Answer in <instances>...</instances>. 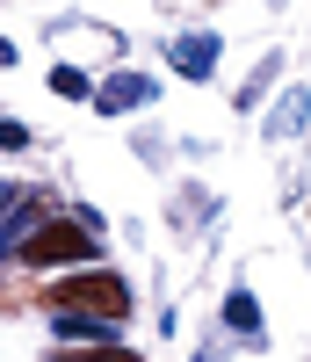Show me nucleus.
<instances>
[{
	"mask_svg": "<svg viewBox=\"0 0 311 362\" xmlns=\"http://www.w3.org/2000/svg\"><path fill=\"white\" fill-rule=\"evenodd\" d=\"M51 312H80V319H109V326H123V319H131V283L109 276V268H87V276H73V283L51 290Z\"/></svg>",
	"mask_w": 311,
	"mask_h": 362,
	"instance_id": "f257e3e1",
	"label": "nucleus"
},
{
	"mask_svg": "<svg viewBox=\"0 0 311 362\" xmlns=\"http://www.w3.org/2000/svg\"><path fill=\"white\" fill-rule=\"evenodd\" d=\"M15 261H22V268H58V261H95V232H87L80 218H73V225H66V218H58V225H37V232H29L22 247H15Z\"/></svg>",
	"mask_w": 311,
	"mask_h": 362,
	"instance_id": "f03ea898",
	"label": "nucleus"
},
{
	"mask_svg": "<svg viewBox=\"0 0 311 362\" xmlns=\"http://www.w3.org/2000/svg\"><path fill=\"white\" fill-rule=\"evenodd\" d=\"M167 58H174L181 80H210V73H217V37H210V29H181Z\"/></svg>",
	"mask_w": 311,
	"mask_h": 362,
	"instance_id": "7ed1b4c3",
	"label": "nucleus"
},
{
	"mask_svg": "<svg viewBox=\"0 0 311 362\" xmlns=\"http://www.w3.org/2000/svg\"><path fill=\"white\" fill-rule=\"evenodd\" d=\"M145 102H152V80H145V73H116V80H102V87H95V109H102V116L145 109Z\"/></svg>",
	"mask_w": 311,
	"mask_h": 362,
	"instance_id": "20e7f679",
	"label": "nucleus"
},
{
	"mask_svg": "<svg viewBox=\"0 0 311 362\" xmlns=\"http://www.w3.org/2000/svg\"><path fill=\"white\" fill-rule=\"evenodd\" d=\"M225 326H232V334L246 341V348H261V305H254V290H225Z\"/></svg>",
	"mask_w": 311,
	"mask_h": 362,
	"instance_id": "39448f33",
	"label": "nucleus"
},
{
	"mask_svg": "<svg viewBox=\"0 0 311 362\" xmlns=\"http://www.w3.org/2000/svg\"><path fill=\"white\" fill-rule=\"evenodd\" d=\"M51 326H58V341H80V348L116 341V326H109V319H80V312H51Z\"/></svg>",
	"mask_w": 311,
	"mask_h": 362,
	"instance_id": "423d86ee",
	"label": "nucleus"
},
{
	"mask_svg": "<svg viewBox=\"0 0 311 362\" xmlns=\"http://www.w3.org/2000/svg\"><path fill=\"white\" fill-rule=\"evenodd\" d=\"M304 116H311V102H304V87H290V95L275 102V116H268V138H290V131L304 124Z\"/></svg>",
	"mask_w": 311,
	"mask_h": 362,
	"instance_id": "0eeeda50",
	"label": "nucleus"
},
{
	"mask_svg": "<svg viewBox=\"0 0 311 362\" xmlns=\"http://www.w3.org/2000/svg\"><path fill=\"white\" fill-rule=\"evenodd\" d=\"M275 73H283V58H275V51H268V58H261V73H254V80H246V87H239V109H254V102L268 95V87H275Z\"/></svg>",
	"mask_w": 311,
	"mask_h": 362,
	"instance_id": "6e6552de",
	"label": "nucleus"
},
{
	"mask_svg": "<svg viewBox=\"0 0 311 362\" xmlns=\"http://www.w3.org/2000/svg\"><path fill=\"white\" fill-rule=\"evenodd\" d=\"M51 95H66V102H87L95 87H87V73H80V66H51Z\"/></svg>",
	"mask_w": 311,
	"mask_h": 362,
	"instance_id": "1a4fd4ad",
	"label": "nucleus"
},
{
	"mask_svg": "<svg viewBox=\"0 0 311 362\" xmlns=\"http://www.w3.org/2000/svg\"><path fill=\"white\" fill-rule=\"evenodd\" d=\"M58 362H138V355H131V348H109V341H102V348H80V355H58Z\"/></svg>",
	"mask_w": 311,
	"mask_h": 362,
	"instance_id": "9d476101",
	"label": "nucleus"
},
{
	"mask_svg": "<svg viewBox=\"0 0 311 362\" xmlns=\"http://www.w3.org/2000/svg\"><path fill=\"white\" fill-rule=\"evenodd\" d=\"M15 210H22V189H15V181H0V225H8Z\"/></svg>",
	"mask_w": 311,
	"mask_h": 362,
	"instance_id": "9b49d317",
	"label": "nucleus"
},
{
	"mask_svg": "<svg viewBox=\"0 0 311 362\" xmlns=\"http://www.w3.org/2000/svg\"><path fill=\"white\" fill-rule=\"evenodd\" d=\"M15 145H29V131L22 124H0V153H15Z\"/></svg>",
	"mask_w": 311,
	"mask_h": 362,
	"instance_id": "f8f14e48",
	"label": "nucleus"
}]
</instances>
